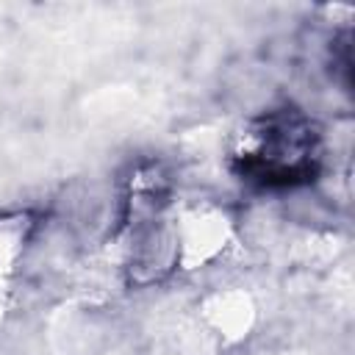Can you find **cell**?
I'll return each instance as SVG.
<instances>
[{"mask_svg":"<svg viewBox=\"0 0 355 355\" xmlns=\"http://www.w3.org/2000/svg\"><path fill=\"white\" fill-rule=\"evenodd\" d=\"M230 161L241 180L266 189H291L316 172L319 133L297 111H269L236 136Z\"/></svg>","mask_w":355,"mask_h":355,"instance_id":"1","label":"cell"}]
</instances>
